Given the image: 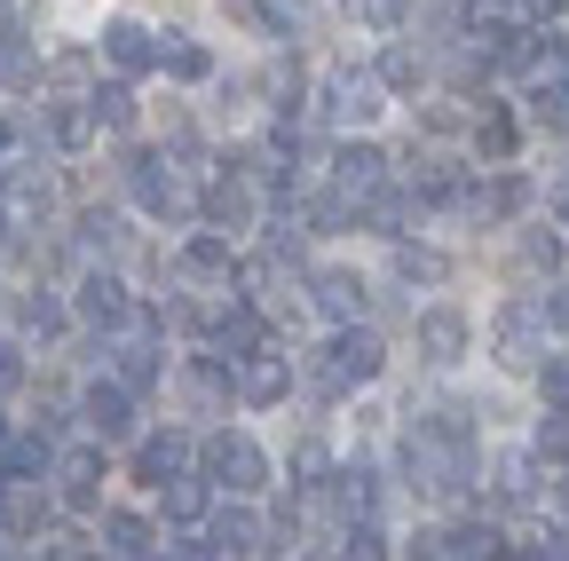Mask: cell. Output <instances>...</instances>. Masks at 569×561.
<instances>
[{"label":"cell","mask_w":569,"mask_h":561,"mask_svg":"<svg viewBox=\"0 0 569 561\" xmlns=\"http://www.w3.org/2000/svg\"><path fill=\"white\" fill-rule=\"evenodd\" d=\"M88 111H96L103 127H134V96H127V88H103V96H96Z\"/></svg>","instance_id":"obj_37"},{"label":"cell","mask_w":569,"mask_h":561,"mask_svg":"<svg viewBox=\"0 0 569 561\" xmlns=\"http://www.w3.org/2000/svg\"><path fill=\"white\" fill-rule=\"evenodd\" d=\"M182 459H190V443H182V435H151V443H142V451H134V467H142V482H167V474H174Z\"/></svg>","instance_id":"obj_20"},{"label":"cell","mask_w":569,"mask_h":561,"mask_svg":"<svg viewBox=\"0 0 569 561\" xmlns=\"http://www.w3.org/2000/svg\"><path fill=\"white\" fill-rule=\"evenodd\" d=\"M17 380H24V348L0 340V388H17Z\"/></svg>","instance_id":"obj_41"},{"label":"cell","mask_w":569,"mask_h":561,"mask_svg":"<svg viewBox=\"0 0 569 561\" xmlns=\"http://www.w3.org/2000/svg\"><path fill=\"white\" fill-rule=\"evenodd\" d=\"M530 261H538V269H561V238L538 230V238H530Z\"/></svg>","instance_id":"obj_42"},{"label":"cell","mask_w":569,"mask_h":561,"mask_svg":"<svg viewBox=\"0 0 569 561\" xmlns=\"http://www.w3.org/2000/svg\"><path fill=\"white\" fill-rule=\"evenodd\" d=\"M538 459H553V467L569 459V419H561V411H553L546 428H538Z\"/></svg>","instance_id":"obj_38"},{"label":"cell","mask_w":569,"mask_h":561,"mask_svg":"<svg viewBox=\"0 0 569 561\" xmlns=\"http://www.w3.org/2000/svg\"><path fill=\"white\" fill-rule=\"evenodd\" d=\"M269 24H277V32H293V24H301V0H269Z\"/></svg>","instance_id":"obj_44"},{"label":"cell","mask_w":569,"mask_h":561,"mask_svg":"<svg viewBox=\"0 0 569 561\" xmlns=\"http://www.w3.org/2000/svg\"><path fill=\"white\" fill-rule=\"evenodd\" d=\"M182 269H190V277H238V253H230V238L198 230V238L182 246Z\"/></svg>","instance_id":"obj_15"},{"label":"cell","mask_w":569,"mask_h":561,"mask_svg":"<svg viewBox=\"0 0 569 561\" xmlns=\"http://www.w3.org/2000/svg\"><path fill=\"white\" fill-rule=\"evenodd\" d=\"M419 348H427V364H459L467 357V317L459 309H427L419 317Z\"/></svg>","instance_id":"obj_8"},{"label":"cell","mask_w":569,"mask_h":561,"mask_svg":"<svg viewBox=\"0 0 569 561\" xmlns=\"http://www.w3.org/2000/svg\"><path fill=\"white\" fill-rule=\"evenodd\" d=\"M80 317H96V324H119V317H127V285L96 269L88 285H80Z\"/></svg>","instance_id":"obj_17"},{"label":"cell","mask_w":569,"mask_h":561,"mask_svg":"<svg viewBox=\"0 0 569 561\" xmlns=\"http://www.w3.org/2000/svg\"><path fill=\"white\" fill-rule=\"evenodd\" d=\"M213 340H222V357L238 364V357H253V348H261V317H253V309H230L222 324H213Z\"/></svg>","instance_id":"obj_19"},{"label":"cell","mask_w":569,"mask_h":561,"mask_svg":"<svg viewBox=\"0 0 569 561\" xmlns=\"http://www.w3.org/2000/svg\"><path fill=\"white\" fill-rule=\"evenodd\" d=\"M380 364H388V357H380V340L348 317V332L325 348V364H317V388H332V395H340V388H356V380H372Z\"/></svg>","instance_id":"obj_1"},{"label":"cell","mask_w":569,"mask_h":561,"mask_svg":"<svg viewBox=\"0 0 569 561\" xmlns=\"http://www.w3.org/2000/svg\"><path fill=\"white\" fill-rule=\"evenodd\" d=\"M103 545H111V553H159V530L142 522V514H111V522H103Z\"/></svg>","instance_id":"obj_21"},{"label":"cell","mask_w":569,"mask_h":561,"mask_svg":"<svg viewBox=\"0 0 569 561\" xmlns=\"http://www.w3.org/2000/svg\"><path fill=\"white\" fill-rule=\"evenodd\" d=\"M546 317H553V324H561V332H569V285H561V293H553V301H546Z\"/></svg>","instance_id":"obj_45"},{"label":"cell","mask_w":569,"mask_h":561,"mask_svg":"<svg viewBox=\"0 0 569 561\" xmlns=\"http://www.w3.org/2000/svg\"><path fill=\"white\" fill-rule=\"evenodd\" d=\"M372 111H380V72H340L325 88V119H340V127H365Z\"/></svg>","instance_id":"obj_5"},{"label":"cell","mask_w":569,"mask_h":561,"mask_svg":"<svg viewBox=\"0 0 569 561\" xmlns=\"http://www.w3.org/2000/svg\"><path fill=\"white\" fill-rule=\"evenodd\" d=\"M396 277H403V285H443L451 261H443V253H427V246H396Z\"/></svg>","instance_id":"obj_22"},{"label":"cell","mask_w":569,"mask_h":561,"mask_svg":"<svg viewBox=\"0 0 569 561\" xmlns=\"http://www.w3.org/2000/svg\"><path fill=\"white\" fill-rule=\"evenodd\" d=\"M80 246H88V253H111V246H119V214L88 206V214H80Z\"/></svg>","instance_id":"obj_33"},{"label":"cell","mask_w":569,"mask_h":561,"mask_svg":"<svg viewBox=\"0 0 569 561\" xmlns=\"http://www.w3.org/2000/svg\"><path fill=\"white\" fill-rule=\"evenodd\" d=\"M498 364H507V372L538 364V309H507V317H498Z\"/></svg>","instance_id":"obj_9"},{"label":"cell","mask_w":569,"mask_h":561,"mask_svg":"<svg viewBox=\"0 0 569 561\" xmlns=\"http://www.w3.org/2000/svg\"><path fill=\"white\" fill-rule=\"evenodd\" d=\"M48 467H56V482H63V507L88 514V507H96V482H103V459H96V451H71V459H48Z\"/></svg>","instance_id":"obj_11"},{"label":"cell","mask_w":569,"mask_h":561,"mask_svg":"<svg viewBox=\"0 0 569 561\" xmlns=\"http://www.w3.org/2000/svg\"><path fill=\"white\" fill-rule=\"evenodd\" d=\"M24 324H32V332H63V301L32 293V301H24Z\"/></svg>","instance_id":"obj_39"},{"label":"cell","mask_w":569,"mask_h":561,"mask_svg":"<svg viewBox=\"0 0 569 561\" xmlns=\"http://www.w3.org/2000/svg\"><path fill=\"white\" fill-rule=\"evenodd\" d=\"M332 174H340V198H372L380 174H388V159H380L372 143H340V151H332Z\"/></svg>","instance_id":"obj_7"},{"label":"cell","mask_w":569,"mask_h":561,"mask_svg":"<svg viewBox=\"0 0 569 561\" xmlns=\"http://www.w3.org/2000/svg\"><path fill=\"white\" fill-rule=\"evenodd\" d=\"M530 553H553V561H569V522H553V530H538V545Z\"/></svg>","instance_id":"obj_43"},{"label":"cell","mask_w":569,"mask_h":561,"mask_svg":"<svg viewBox=\"0 0 569 561\" xmlns=\"http://www.w3.org/2000/svg\"><path fill=\"white\" fill-rule=\"evenodd\" d=\"M293 474H301V482L317 490V482L332 474V467H325V443H301V451H293Z\"/></svg>","instance_id":"obj_40"},{"label":"cell","mask_w":569,"mask_h":561,"mask_svg":"<svg viewBox=\"0 0 569 561\" xmlns=\"http://www.w3.org/2000/svg\"><path fill=\"white\" fill-rule=\"evenodd\" d=\"M246 214H253V198H246V182H213V190H206V222H230V230H238Z\"/></svg>","instance_id":"obj_25"},{"label":"cell","mask_w":569,"mask_h":561,"mask_svg":"<svg viewBox=\"0 0 569 561\" xmlns=\"http://www.w3.org/2000/svg\"><path fill=\"white\" fill-rule=\"evenodd\" d=\"M127 174H134V198L151 206V214H167V222H182L190 206H198V198H190V182H182L159 151H134V159H127Z\"/></svg>","instance_id":"obj_2"},{"label":"cell","mask_w":569,"mask_h":561,"mask_svg":"<svg viewBox=\"0 0 569 561\" xmlns=\"http://www.w3.org/2000/svg\"><path fill=\"white\" fill-rule=\"evenodd\" d=\"M48 435H0V474L9 482H32V474H48Z\"/></svg>","instance_id":"obj_14"},{"label":"cell","mask_w":569,"mask_h":561,"mask_svg":"<svg viewBox=\"0 0 569 561\" xmlns=\"http://www.w3.org/2000/svg\"><path fill=\"white\" fill-rule=\"evenodd\" d=\"M317 309H325L332 324L365 317V277H348V269H325V277H317Z\"/></svg>","instance_id":"obj_13"},{"label":"cell","mask_w":569,"mask_h":561,"mask_svg":"<svg viewBox=\"0 0 569 561\" xmlns=\"http://www.w3.org/2000/svg\"><path fill=\"white\" fill-rule=\"evenodd\" d=\"M498 507H530V467H522V459L498 467Z\"/></svg>","instance_id":"obj_36"},{"label":"cell","mask_w":569,"mask_h":561,"mask_svg":"<svg viewBox=\"0 0 569 561\" xmlns=\"http://www.w3.org/2000/svg\"><path fill=\"white\" fill-rule=\"evenodd\" d=\"M119 380H127V388H151V380H159V348L127 340V348H119Z\"/></svg>","instance_id":"obj_31"},{"label":"cell","mask_w":569,"mask_h":561,"mask_svg":"<svg viewBox=\"0 0 569 561\" xmlns=\"http://www.w3.org/2000/svg\"><path fill=\"white\" fill-rule=\"evenodd\" d=\"M411 190H419V198H459V167H443V159H419Z\"/></svg>","instance_id":"obj_32"},{"label":"cell","mask_w":569,"mask_h":561,"mask_svg":"<svg viewBox=\"0 0 569 561\" xmlns=\"http://www.w3.org/2000/svg\"><path fill=\"white\" fill-rule=\"evenodd\" d=\"M206 538H213V553H269V545H261L269 530H261V522H253L246 507H222V514H213V530H206Z\"/></svg>","instance_id":"obj_12"},{"label":"cell","mask_w":569,"mask_h":561,"mask_svg":"<svg viewBox=\"0 0 569 561\" xmlns=\"http://www.w3.org/2000/svg\"><path fill=\"white\" fill-rule=\"evenodd\" d=\"M32 80H40V56H32L24 40H0V88H17V96H24Z\"/></svg>","instance_id":"obj_26"},{"label":"cell","mask_w":569,"mask_h":561,"mask_svg":"<svg viewBox=\"0 0 569 561\" xmlns=\"http://www.w3.org/2000/svg\"><path fill=\"white\" fill-rule=\"evenodd\" d=\"M419 72H427V56H419L411 40H396V48L380 56V88H419Z\"/></svg>","instance_id":"obj_24"},{"label":"cell","mask_w":569,"mask_h":561,"mask_svg":"<svg viewBox=\"0 0 569 561\" xmlns=\"http://www.w3.org/2000/svg\"><path fill=\"white\" fill-rule=\"evenodd\" d=\"M530 372H538V388H546V403H561V411H569V357H538Z\"/></svg>","instance_id":"obj_34"},{"label":"cell","mask_w":569,"mask_h":561,"mask_svg":"<svg viewBox=\"0 0 569 561\" xmlns=\"http://www.w3.org/2000/svg\"><path fill=\"white\" fill-rule=\"evenodd\" d=\"M0 435H9V428H0Z\"/></svg>","instance_id":"obj_47"},{"label":"cell","mask_w":569,"mask_h":561,"mask_svg":"<svg viewBox=\"0 0 569 561\" xmlns=\"http://www.w3.org/2000/svg\"><path fill=\"white\" fill-rule=\"evenodd\" d=\"M159 490H167V514H174L182 530H190V522H206V507H213V499H206V482H198V474H182V467H174Z\"/></svg>","instance_id":"obj_16"},{"label":"cell","mask_w":569,"mask_h":561,"mask_svg":"<svg viewBox=\"0 0 569 561\" xmlns=\"http://www.w3.org/2000/svg\"><path fill=\"white\" fill-rule=\"evenodd\" d=\"M103 56L119 63V72H151V63H159V40L142 32L134 17H119V24H103Z\"/></svg>","instance_id":"obj_10"},{"label":"cell","mask_w":569,"mask_h":561,"mask_svg":"<svg viewBox=\"0 0 569 561\" xmlns=\"http://www.w3.org/2000/svg\"><path fill=\"white\" fill-rule=\"evenodd\" d=\"M436 553H507V530H498V522H459L451 538H436Z\"/></svg>","instance_id":"obj_18"},{"label":"cell","mask_w":569,"mask_h":561,"mask_svg":"<svg viewBox=\"0 0 569 561\" xmlns=\"http://www.w3.org/2000/svg\"><path fill=\"white\" fill-rule=\"evenodd\" d=\"M206 474L230 482V490H261V482H269V459H261L253 435H230V428H222V435L206 443Z\"/></svg>","instance_id":"obj_3"},{"label":"cell","mask_w":569,"mask_h":561,"mask_svg":"<svg viewBox=\"0 0 569 561\" xmlns=\"http://www.w3.org/2000/svg\"><path fill=\"white\" fill-rule=\"evenodd\" d=\"M48 127H56V143H63V151H80L88 134H96V111H88V103H56V119H48Z\"/></svg>","instance_id":"obj_27"},{"label":"cell","mask_w":569,"mask_h":561,"mask_svg":"<svg viewBox=\"0 0 569 561\" xmlns=\"http://www.w3.org/2000/svg\"><path fill=\"white\" fill-rule=\"evenodd\" d=\"M530 9H538V17H553V9H569V0H530Z\"/></svg>","instance_id":"obj_46"},{"label":"cell","mask_w":569,"mask_h":561,"mask_svg":"<svg viewBox=\"0 0 569 561\" xmlns=\"http://www.w3.org/2000/svg\"><path fill=\"white\" fill-rule=\"evenodd\" d=\"M530 119H538V127H561V134H569V80H546V88L530 96Z\"/></svg>","instance_id":"obj_28"},{"label":"cell","mask_w":569,"mask_h":561,"mask_svg":"<svg viewBox=\"0 0 569 561\" xmlns=\"http://www.w3.org/2000/svg\"><path fill=\"white\" fill-rule=\"evenodd\" d=\"M475 143H482V159H507V151H515V119H507V111H482V119H475Z\"/></svg>","instance_id":"obj_29"},{"label":"cell","mask_w":569,"mask_h":561,"mask_svg":"<svg viewBox=\"0 0 569 561\" xmlns=\"http://www.w3.org/2000/svg\"><path fill=\"white\" fill-rule=\"evenodd\" d=\"M159 63L174 80H206V48H190V40H174V48H159Z\"/></svg>","instance_id":"obj_35"},{"label":"cell","mask_w":569,"mask_h":561,"mask_svg":"<svg viewBox=\"0 0 569 561\" xmlns=\"http://www.w3.org/2000/svg\"><path fill=\"white\" fill-rule=\"evenodd\" d=\"M332 499L348 507V522H356V514H372V474H365V467H348V474H332Z\"/></svg>","instance_id":"obj_30"},{"label":"cell","mask_w":569,"mask_h":561,"mask_svg":"<svg viewBox=\"0 0 569 561\" xmlns=\"http://www.w3.org/2000/svg\"><path fill=\"white\" fill-rule=\"evenodd\" d=\"M88 428H96V443H127L134 435V388L127 380H111V388L96 380L88 388Z\"/></svg>","instance_id":"obj_4"},{"label":"cell","mask_w":569,"mask_h":561,"mask_svg":"<svg viewBox=\"0 0 569 561\" xmlns=\"http://www.w3.org/2000/svg\"><path fill=\"white\" fill-rule=\"evenodd\" d=\"M0 530H9V538H40V530H48V499H32V490H17V499L0 507Z\"/></svg>","instance_id":"obj_23"},{"label":"cell","mask_w":569,"mask_h":561,"mask_svg":"<svg viewBox=\"0 0 569 561\" xmlns=\"http://www.w3.org/2000/svg\"><path fill=\"white\" fill-rule=\"evenodd\" d=\"M284 388H293V364H284V357H269V348L238 357V395H246V403H277Z\"/></svg>","instance_id":"obj_6"}]
</instances>
